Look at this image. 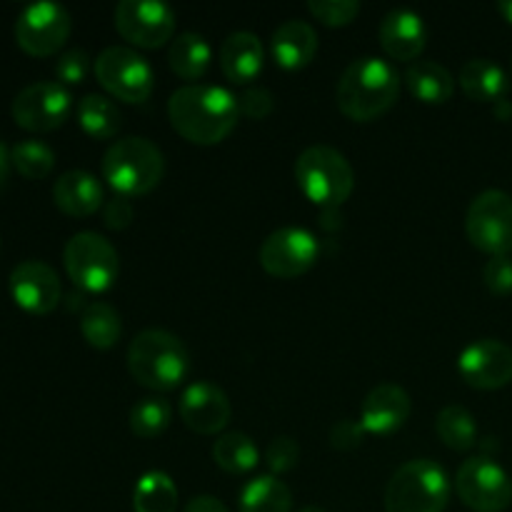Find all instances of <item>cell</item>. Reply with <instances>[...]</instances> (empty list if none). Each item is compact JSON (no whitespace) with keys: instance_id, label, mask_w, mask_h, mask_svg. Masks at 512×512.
<instances>
[{"instance_id":"cell-1","label":"cell","mask_w":512,"mask_h":512,"mask_svg":"<svg viewBox=\"0 0 512 512\" xmlns=\"http://www.w3.org/2000/svg\"><path fill=\"white\" fill-rule=\"evenodd\" d=\"M168 118L175 133L195 145H218L235 130L238 98L220 85H183L168 100Z\"/></svg>"},{"instance_id":"cell-2","label":"cell","mask_w":512,"mask_h":512,"mask_svg":"<svg viewBox=\"0 0 512 512\" xmlns=\"http://www.w3.org/2000/svg\"><path fill=\"white\" fill-rule=\"evenodd\" d=\"M400 75L393 63L375 55H363L343 70L338 80V108L355 123H370L395 105Z\"/></svg>"},{"instance_id":"cell-3","label":"cell","mask_w":512,"mask_h":512,"mask_svg":"<svg viewBox=\"0 0 512 512\" xmlns=\"http://www.w3.org/2000/svg\"><path fill=\"white\" fill-rule=\"evenodd\" d=\"M128 370L148 390H173L190 370L188 348L178 335L160 328L140 330L128 348Z\"/></svg>"},{"instance_id":"cell-4","label":"cell","mask_w":512,"mask_h":512,"mask_svg":"<svg viewBox=\"0 0 512 512\" xmlns=\"http://www.w3.org/2000/svg\"><path fill=\"white\" fill-rule=\"evenodd\" d=\"M163 173V150L148 138H120L103 155V178L123 198L150 193L160 185Z\"/></svg>"},{"instance_id":"cell-5","label":"cell","mask_w":512,"mask_h":512,"mask_svg":"<svg viewBox=\"0 0 512 512\" xmlns=\"http://www.w3.org/2000/svg\"><path fill=\"white\" fill-rule=\"evenodd\" d=\"M295 183L310 203L338 208L353 193L355 173L340 150L310 145L295 160Z\"/></svg>"},{"instance_id":"cell-6","label":"cell","mask_w":512,"mask_h":512,"mask_svg":"<svg viewBox=\"0 0 512 512\" xmlns=\"http://www.w3.org/2000/svg\"><path fill=\"white\" fill-rule=\"evenodd\" d=\"M448 500V473L428 458L400 465L385 488V512H445Z\"/></svg>"},{"instance_id":"cell-7","label":"cell","mask_w":512,"mask_h":512,"mask_svg":"<svg viewBox=\"0 0 512 512\" xmlns=\"http://www.w3.org/2000/svg\"><path fill=\"white\" fill-rule=\"evenodd\" d=\"M63 263L68 278L85 293H105L108 288H113L120 273L118 250L108 238L93 233V230L75 233L65 243Z\"/></svg>"},{"instance_id":"cell-8","label":"cell","mask_w":512,"mask_h":512,"mask_svg":"<svg viewBox=\"0 0 512 512\" xmlns=\"http://www.w3.org/2000/svg\"><path fill=\"white\" fill-rule=\"evenodd\" d=\"M95 78L113 98L123 103H143L150 98L155 85L153 68L133 48L110 45L95 58Z\"/></svg>"},{"instance_id":"cell-9","label":"cell","mask_w":512,"mask_h":512,"mask_svg":"<svg viewBox=\"0 0 512 512\" xmlns=\"http://www.w3.org/2000/svg\"><path fill=\"white\" fill-rule=\"evenodd\" d=\"M455 493L475 512H503L512 503L510 475L488 455L468 458L455 475Z\"/></svg>"},{"instance_id":"cell-10","label":"cell","mask_w":512,"mask_h":512,"mask_svg":"<svg viewBox=\"0 0 512 512\" xmlns=\"http://www.w3.org/2000/svg\"><path fill=\"white\" fill-rule=\"evenodd\" d=\"M465 233L483 253L508 255L512 250V195L505 190L475 195L465 215Z\"/></svg>"},{"instance_id":"cell-11","label":"cell","mask_w":512,"mask_h":512,"mask_svg":"<svg viewBox=\"0 0 512 512\" xmlns=\"http://www.w3.org/2000/svg\"><path fill=\"white\" fill-rule=\"evenodd\" d=\"M73 20L60 3H33L23 8L15 20V40L33 58H48L58 53L70 38Z\"/></svg>"},{"instance_id":"cell-12","label":"cell","mask_w":512,"mask_h":512,"mask_svg":"<svg viewBox=\"0 0 512 512\" xmlns=\"http://www.w3.org/2000/svg\"><path fill=\"white\" fill-rule=\"evenodd\" d=\"M320 245L310 230L305 228H278L260 245V265L268 275L280 280L305 275L318 263Z\"/></svg>"},{"instance_id":"cell-13","label":"cell","mask_w":512,"mask_h":512,"mask_svg":"<svg viewBox=\"0 0 512 512\" xmlns=\"http://www.w3.org/2000/svg\"><path fill=\"white\" fill-rule=\"evenodd\" d=\"M115 28L138 48H160L175 33V13L158 0H120L115 5Z\"/></svg>"},{"instance_id":"cell-14","label":"cell","mask_w":512,"mask_h":512,"mask_svg":"<svg viewBox=\"0 0 512 512\" xmlns=\"http://www.w3.org/2000/svg\"><path fill=\"white\" fill-rule=\"evenodd\" d=\"M70 98L68 88L60 83H33L20 90L13 100V120L30 133H50L68 120Z\"/></svg>"},{"instance_id":"cell-15","label":"cell","mask_w":512,"mask_h":512,"mask_svg":"<svg viewBox=\"0 0 512 512\" xmlns=\"http://www.w3.org/2000/svg\"><path fill=\"white\" fill-rule=\"evenodd\" d=\"M458 373L475 390L505 388L512 380V348L495 338L475 340L460 353Z\"/></svg>"},{"instance_id":"cell-16","label":"cell","mask_w":512,"mask_h":512,"mask_svg":"<svg viewBox=\"0 0 512 512\" xmlns=\"http://www.w3.org/2000/svg\"><path fill=\"white\" fill-rule=\"evenodd\" d=\"M15 305L30 315H48L58 308L63 298V285L58 273L43 260H23L15 265L8 280Z\"/></svg>"},{"instance_id":"cell-17","label":"cell","mask_w":512,"mask_h":512,"mask_svg":"<svg viewBox=\"0 0 512 512\" xmlns=\"http://www.w3.org/2000/svg\"><path fill=\"white\" fill-rule=\"evenodd\" d=\"M178 413L185 428H190L193 433L215 435L230 423L233 405L218 385L198 380V383L188 385L185 393L180 395Z\"/></svg>"},{"instance_id":"cell-18","label":"cell","mask_w":512,"mask_h":512,"mask_svg":"<svg viewBox=\"0 0 512 512\" xmlns=\"http://www.w3.org/2000/svg\"><path fill=\"white\" fill-rule=\"evenodd\" d=\"M410 395L405 388L395 383H383L365 395L360 405V425L365 433L373 435H390L398 428H403L405 420L410 418Z\"/></svg>"},{"instance_id":"cell-19","label":"cell","mask_w":512,"mask_h":512,"mask_svg":"<svg viewBox=\"0 0 512 512\" xmlns=\"http://www.w3.org/2000/svg\"><path fill=\"white\" fill-rule=\"evenodd\" d=\"M378 38L390 58L408 63V60H415L425 50L428 30H425L423 15L410 8H395L380 20Z\"/></svg>"},{"instance_id":"cell-20","label":"cell","mask_w":512,"mask_h":512,"mask_svg":"<svg viewBox=\"0 0 512 512\" xmlns=\"http://www.w3.org/2000/svg\"><path fill=\"white\" fill-rule=\"evenodd\" d=\"M53 200L58 210L70 218H88L103 208V185L88 170H68L53 185Z\"/></svg>"},{"instance_id":"cell-21","label":"cell","mask_w":512,"mask_h":512,"mask_svg":"<svg viewBox=\"0 0 512 512\" xmlns=\"http://www.w3.org/2000/svg\"><path fill=\"white\" fill-rule=\"evenodd\" d=\"M218 60L225 78L243 85L258 78L260 70H263L265 48L255 33H250V30H238V33H230L228 38L223 40Z\"/></svg>"},{"instance_id":"cell-22","label":"cell","mask_w":512,"mask_h":512,"mask_svg":"<svg viewBox=\"0 0 512 512\" xmlns=\"http://www.w3.org/2000/svg\"><path fill=\"white\" fill-rule=\"evenodd\" d=\"M270 48L278 65L285 70H300L318 53V33L308 20L290 18L275 28Z\"/></svg>"},{"instance_id":"cell-23","label":"cell","mask_w":512,"mask_h":512,"mask_svg":"<svg viewBox=\"0 0 512 512\" xmlns=\"http://www.w3.org/2000/svg\"><path fill=\"white\" fill-rule=\"evenodd\" d=\"M460 88L475 103H500L508 93V75L495 60L473 58L460 68Z\"/></svg>"},{"instance_id":"cell-24","label":"cell","mask_w":512,"mask_h":512,"mask_svg":"<svg viewBox=\"0 0 512 512\" xmlns=\"http://www.w3.org/2000/svg\"><path fill=\"white\" fill-rule=\"evenodd\" d=\"M405 83H408L410 93L418 100L428 105H443L453 98L455 93V78L445 65L435 63V60H418L410 63L405 70Z\"/></svg>"},{"instance_id":"cell-25","label":"cell","mask_w":512,"mask_h":512,"mask_svg":"<svg viewBox=\"0 0 512 512\" xmlns=\"http://www.w3.org/2000/svg\"><path fill=\"white\" fill-rule=\"evenodd\" d=\"M170 70H173L178 78L183 80H198L203 78L205 70L210 68V60H213V50L210 43L200 33H180L178 38H173L168 50Z\"/></svg>"},{"instance_id":"cell-26","label":"cell","mask_w":512,"mask_h":512,"mask_svg":"<svg viewBox=\"0 0 512 512\" xmlns=\"http://www.w3.org/2000/svg\"><path fill=\"white\" fill-rule=\"evenodd\" d=\"M240 512H290L293 493L275 475H258L240 490Z\"/></svg>"},{"instance_id":"cell-27","label":"cell","mask_w":512,"mask_h":512,"mask_svg":"<svg viewBox=\"0 0 512 512\" xmlns=\"http://www.w3.org/2000/svg\"><path fill=\"white\" fill-rule=\"evenodd\" d=\"M120 108L108 95L90 93L78 103V123L90 138L108 140L120 130Z\"/></svg>"},{"instance_id":"cell-28","label":"cell","mask_w":512,"mask_h":512,"mask_svg":"<svg viewBox=\"0 0 512 512\" xmlns=\"http://www.w3.org/2000/svg\"><path fill=\"white\" fill-rule=\"evenodd\" d=\"M135 512H178V488L163 470H150L135 483Z\"/></svg>"},{"instance_id":"cell-29","label":"cell","mask_w":512,"mask_h":512,"mask_svg":"<svg viewBox=\"0 0 512 512\" xmlns=\"http://www.w3.org/2000/svg\"><path fill=\"white\" fill-rule=\"evenodd\" d=\"M80 333L88 340V345L98 350L113 348L123 335V323L113 305L108 303H90L85 305L80 315Z\"/></svg>"},{"instance_id":"cell-30","label":"cell","mask_w":512,"mask_h":512,"mask_svg":"<svg viewBox=\"0 0 512 512\" xmlns=\"http://www.w3.org/2000/svg\"><path fill=\"white\" fill-rule=\"evenodd\" d=\"M213 460L225 473L243 475L260 463V450L245 433H225L215 440Z\"/></svg>"},{"instance_id":"cell-31","label":"cell","mask_w":512,"mask_h":512,"mask_svg":"<svg viewBox=\"0 0 512 512\" xmlns=\"http://www.w3.org/2000/svg\"><path fill=\"white\" fill-rule=\"evenodd\" d=\"M435 433L450 450H470L478 443V425L463 405H445L435 418Z\"/></svg>"},{"instance_id":"cell-32","label":"cell","mask_w":512,"mask_h":512,"mask_svg":"<svg viewBox=\"0 0 512 512\" xmlns=\"http://www.w3.org/2000/svg\"><path fill=\"white\" fill-rule=\"evenodd\" d=\"M170 420H173V405L165 398H158V395L140 398L130 408V430L143 440H153L163 435L168 430Z\"/></svg>"},{"instance_id":"cell-33","label":"cell","mask_w":512,"mask_h":512,"mask_svg":"<svg viewBox=\"0 0 512 512\" xmlns=\"http://www.w3.org/2000/svg\"><path fill=\"white\" fill-rule=\"evenodd\" d=\"M10 163L18 170L23 178L28 180H43L50 175L55 165V153L50 145L40 143V140H20L10 150Z\"/></svg>"},{"instance_id":"cell-34","label":"cell","mask_w":512,"mask_h":512,"mask_svg":"<svg viewBox=\"0 0 512 512\" xmlns=\"http://www.w3.org/2000/svg\"><path fill=\"white\" fill-rule=\"evenodd\" d=\"M308 10L320 23L338 28V25L353 23L355 15L360 13V3L355 0H310Z\"/></svg>"},{"instance_id":"cell-35","label":"cell","mask_w":512,"mask_h":512,"mask_svg":"<svg viewBox=\"0 0 512 512\" xmlns=\"http://www.w3.org/2000/svg\"><path fill=\"white\" fill-rule=\"evenodd\" d=\"M300 460V445L295 443L288 435H280L273 443L268 445V453H265V463H268L270 473H288L298 465Z\"/></svg>"},{"instance_id":"cell-36","label":"cell","mask_w":512,"mask_h":512,"mask_svg":"<svg viewBox=\"0 0 512 512\" xmlns=\"http://www.w3.org/2000/svg\"><path fill=\"white\" fill-rule=\"evenodd\" d=\"M90 68V58L85 50L73 48L68 53H63L55 63V75H58L60 85H78L83 83L85 75H88Z\"/></svg>"},{"instance_id":"cell-37","label":"cell","mask_w":512,"mask_h":512,"mask_svg":"<svg viewBox=\"0 0 512 512\" xmlns=\"http://www.w3.org/2000/svg\"><path fill=\"white\" fill-rule=\"evenodd\" d=\"M483 280L490 293L510 295L512 293V258L510 255H493L483 268Z\"/></svg>"},{"instance_id":"cell-38","label":"cell","mask_w":512,"mask_h":512,"mask_svg":"<svg viewBox=\"0 0 512 512\" xmlns=\"http://www.w3.org/2000/svg\"><path fill=\"white\" fill-rule=\"evenodd\" d=\"M238 105H240V115L250 120H263L273 113L275 100L273 93L268 88H248L238 95Z\"/></svg>"},{"instance_id":"cell-39","label":"cell","mask_w":512,"mask_h":512,"mask_svg":"<svg viewBox=\"0 0 512 512\" xmlns=\"http://www.w3.org/2000/svg\"><path fill=\"white\" fill-rule=\"evenodd\" d=\"M363 425H360V420H340V423H335L333 428H330V445H333L335 450H345V453H350V450L360 448L363 445Z\"/></svg>"},{"instance_id":"cell-40","label":"cell","mask_w":512,"mask_h":512,"mask_svg":"<svg viewBox=\"0 0 512 512\" xmlns=\"http://www.w3.org/2000/svg\"><path fill=\"white\" fill-rule=\"evenodd\" d=\"M103 218L110 230H125L133 223V203L128 198H123V195H115L113 200L105 203Z\"/></svg>"},{"instance_id":"cell-41","label":"cell","mask_w":512,"mask_h":512,"mask_svg":"<svg viewBox=\"0 0 512 512\" xmlns=\"http://www.w3.org/2000/svg\"><path fill=\"white\" fill-rule=\"evenodd\" d=\"M183 512H230V510L225 508L218 498H213V495H195V498L185 505Z\"/></svg>"},{"instance_id":"cell-42","label":"cell","mask_w":512,"mask_h":512,"mask_svg":"<svg viewBox=\"0 0 512 512\" xmlns=\"http://www.w3.org/2000/svg\"><path fill=\"white\" fill-rule=\"evenodd\" d=\"M10 150L5 148V143L3 140H0V190L5 188V180H8V175H10Z\"/></svg>"},{"instance_id":"cell-43","label":"cell","mask_w":512,"mask_h":512,"mask_svg":"<svg viewBox=\"0 0 512 512\" xmlns=\"http://www.w3.org/2000/svg\"><path fill=\"white\" fill-rule=\"evenodd\" d=\"M498 10L505 15V20H510L512 23V0H500Z\"/></svg>"},{"instance_id":"cell-44","label":"cell","mask_w":512,"mask_h":512,"mask_svg":"<svg viewBox=\"0 0 512 512\" xmlns=\"http://www.w3.org/2000/svg\"><path fill=\"white\" fill-rule=\"evenodd\" d=\"M510 113H512L510 105H505V100H500L498 108H495V115H498V118H505V120H508V118H510Z\"/></svg>"},{"instance_id":"cell-45","label":"cell","mask_w":512,"mask_h":512,"mask_svg":"<svg viewBox=\"0 0 512 512\" xmlns=\"http://www.w3.org/2000/svg\"><path fill=\"white\" fill-rule=\"evenodd\" d=\"M300 512H328V510H323V508H318V505H308V508H303Z\"/></svg>"}]
</instances>
